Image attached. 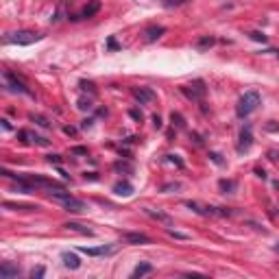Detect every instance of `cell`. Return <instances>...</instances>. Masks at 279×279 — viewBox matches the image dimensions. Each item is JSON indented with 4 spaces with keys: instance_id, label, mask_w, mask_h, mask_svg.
I'll use <instances>...</instances> for the list:
<instances>
[{
    "instance_id": "obj_25",
    "label": "cell",
    "mask_w": 279,
    "mask_h": 279,
    "mask_svg": "<svg viewBox=\"0 0 279 279\" xmlns=\"http://www.w3.org/2000/svg\"><path fill=\"white\" fill-rule=\"evenodd\" d=\"M44 275V268H42V266H37V268H33V270H31V277H42Z\"/></svg>"
},
{
    "instance_id": "obj_9",
    "label": "cell",
    "mask_w": 279,
    "mask_h": 279,
    "mask_svg": "<svg viewBox=\"0 0 279 279\" xmlns=\"http://www.w3.org/2000/svg\"><path fill=\"white\" fill-rule=\"evenodd\" d=\"M133 96H135V100L140 105H147L155 98V94H153V90H149V87H140V90L135 87V90H133Z\"/></svg>"
},
{
    "instance_id": "obj_26",
    "label": "cell",
    "mask_w": 279,
    "mask_h": 279,
    "mask_svg": "<svg viewBox=\"0 0 279 279\" xmlns=\"http://www.w3.org/2000/svg\"><path fill=\"white\" fill-rule=\"evenodd\" d=\"M199 44H201V46H212V44H214V37H203Z\"/></svg>"
},
{
    "instance_id": "obj_1",
    "label": "cell",
    "mask_w": 279,
    "mask_h": 279,
    "mask_svg": "<svg viewBox=\"0 0 279 279\" xmlns=\"http://www.w3.org/2000/svg\"><path fill=\"white\" fill-rule=\"evenodd\" d=\"M257 105H259V94L255 90L242 94V96H240V100H238V105H236L238 118H246L249 113H253V111L257 109Z\"/></svg>"
},
{
    "instance_id": "obj_14",
    "label": "cell",
    "mask_w": 279,
    "mask_h": 279,
    "mask_svg": "<svg viewBox=\"0 0 279 279\" xmlns=\"http://www.w3.org/2000/svg\"><path fill=\"white\" fill-rule=\"evenodd\" d=\"M113 192H116L118 196H131L133 194V186H131V183H126V181L116 183V186H113Z\"/></svg>"
},
{
    "instance_id": "obj_5",
    "label": "cell",
    "mask_w": 279,
    "mask_h": 279,
    "mask_svg": "<svg viewBox=\"0 0 279 279\" xmlns=\"http://www.w3.org/2000/svg\"><path fill=\"white\" fill-rule=\"evenodd\" d=\"M253 144V133H251V126L246 124L242 131H240V142H238V153H246Z\"/></svg>"
},
{
    "instance_id": "obj_18",
    "label": "cell",
    "mask_w": 279,
    "mask_h": 279,
    "mask_svg": "<svg viewBox=\"0 0 279 279\" xmlns=\"http://www.w3.org/2000/svg\"><path fill=\"white\" fill-rule=\"evenodd\" d=\"M147 214H149V216H153V218H157V220H162V223H170V218L166 216V214L155 212V209H151V207H147Z\"/></svg>"
},
{
    "instance_id": "obj_11",
    "label": "cell",
    "mask_w": 279,
    "mask_h": 279,
    "mask_svg": "<svg viewBox=\"0 0 279 279\" xmlns=\"http://www.w3.org/2000/svg\"><path fill=\"white\" fill-rule=\"evenodd\" d=\"M20 275V270H18V266H14L11 262H5L0 266V277L3 279H11V277H18Z\"/></svg>"
},
{
    "instance_id": "obj_27",
    "label": "cell",
    "mask_w": 279,
    "mask_h": 279,
    "mask_svg": "<svg viewBox=\"0 0 279 279\" xmlns=\"http://www.w3.org/2000/svg\"><path fill=\"white\" fill-rule=\"evenodd\" d=\"M153 124H155V129H162V118L160 116H153Z\"/></svg>"
},
{
    "instance_id": "obj_19",
    "label": "cell",
    "mask_w": 279,
    "mask_h": 279,
    "mask_svg": "<svg viewBox=\"0 0 279 279\" xmlns=\"http://www.w3.org/2000/svg\"><path fill=\"white\" fill-rule=\"evenodd\" d=\"M5 209H27V212H31V209H35L33 205H18V203H5Z\"/></svg>"
},
{
    "instance_id": "obj_29",
    "label": "cell",
    "mask_w": 279,
    "mask_h": 279,
    "mask_svg": "<svg viewBox=\"0 0 279 279\" xmlns=\"http://www.w3.org/2000/svg\"><path fill=\"white\" fill-rule=\"evenodd\" d=\"M212 160L216 162V164H223V160H220V155H216V153H212Z\"/></svg>"
},
{
    "instance_id": "obj_17",
    "label": "cell",
    "mask_w": 279,
    "mask_h": 279,
    "mask_svg": "<svg viewBox=\"0 0 279 279\" xmlns=\"http://www.w3.org/2000/svg\"><path fill=\"white\" fill-rule=\"evenodd\" d=\"M70 231H79V233H83V236H92V229H87V227H83V225H79V223H68L66 225Z\"/></svg>"
},
{
    "instance_id": "obj_22",
    "label": "cell",
    "mask_w": 279,
    "mask_h": 279,
    "mask_svg": "<svg viewBox=\"0 0 279 279\" xmlns=\"http://www.w3.org/2000/svg\"><path fill=\"white\" fill-rule=\"evenodd\" d=\"M251 40H255V42H266V35L264 33H259V31H253V33H251Z\"/></svg>"
},
{
    "instance_id": "obj_13",
    "label": "cell",
    "mask_w": 279,
    "mask_h": 279,
    "mask_svg": "<svg viewBox=\"0 0 279 279\" xmlns=\"http://www.w3.org/2000/svg\"><path fill=\"white\" fill-rule=\"evenodd\" d=\"M124 240H126L129 244H149V242H151V238L144 236V233H126Z\"/></svg>"
},
{
    "instance_id": "obj_10",
    "label": "cell",
    "mask_w": 279,
    "mask_h": 279,
    "mask_svg": "<svg viewBox=\"0 0 279 279\" xmlns=\"http://www.w3.org/2000/svg\"><path fill=\"white\" fill-rule=\"evenodd\" d=\"M18 135H20L24 142H29V144H37V147H48V140H46V137L35 135V133H31V131H20Z\"/></svg>"
},
{
    "instance_id": "obj_23",
    "label": "cell",
    "mask_w": 279,
    "mask_h": 279,
    "mask_svg": "<svg viewBox=\"0 0 279 279\" xmlns=\"http://www.w3.org/2000/svg\"><path fill=\"white\" fill-rule=\"evenodd\" d=\"M233 188H236V183H233V181H220V190H225V192H227V190H233Z\"/></svg>"
},
{
    "instance_id": "obj_6",
    "label": "cell",
    "mask_w": 279,
    "mask_h": 279,
    "mask_svg": "<svg viewBox=\"0 0 279 279\" xmlns=\"http://www.w3.org/2000/svg\"><path fill=\"white\" fill-rule=\"evenodd\" d=\"M100 11V3L98 0H90V3L85 5L83 9H81V14H77L72 18V20H83V18H92V16H96Z\"/></svg>"
},
{
    "instance_id": "obj_4",
    "label": "cell",
    "mask_w": 279,
    "mask_h": 279,
    "mask_svg": "<svg viewBox=\"0 0 279 279\" xmlns=\"http://www.w3.org/2000/svg\"><path fill=\"white\" fill-rule=\"evenodd\" d=\"M183 94H188L192 100H199V98L205 96V83H203V81H194V83L183 87Z\"/></svg>"
},
{
    "instance_id": "obj_20",
    "label": "cell",
    "mask_w": 279,
    "mask_h": 279,
    "mask_svg": "<svg viewBox=\"0 0 279 279\" xmlns=\"http://www.w3.org/2000/svg\"><path fill=\"white\" fill-rule=\"evenodd\" d=\"M188 0H164V7L173 9V7H181V5H186Z\"/></svg>"
},
{
    "instance_id": "obj_15",
    "label": "cell",
    "mask_w": 279,
    "mask_h": 279,
    "mask_svg": "<svg viewBox=\"0 0 279 279\" xmlns=\"http://www.w3.org/2000/svg\"><path fill=\"white\" fill-rule=\"evenodd\" d=\"M164 33H166V29H164V27H149L144 35H147V40H149V42H155L157 37H162Z\"/></svg>"
},
{
    "instance_id": "obj_16",
    "label": "cell",
    "mask_w": 279,
    "mask_h": 279,
    "mask_svg": "<svg viewBox=\"0 0 279 279\" xmlns=\"http://www.w3.org/2000/svg\"><path fill=\"white\" fill-rule=\"evenodd\" d=\"M151 270H153V266L144 262V264H140V266H135V270H133L131 275H133V277H144V275H149Z\"/></svg>"
},
{
    "instance_id": "obj_7",
    "label": "cell",
    "mask_w": 279,
    "mask_h": 279,
    "mask_svg": "<svg viewBox=\"0 0 279 279\" xmlns=\"http://www.w3.org/2000/svg\"><path fill=\"white\" fill-rule=\"evenodd\" d=\"M61 207L66 209V212H72V214H79V212H85V203L83 201H79V199H74L72 194L68 196L66 201L61 203Z\"/></svg>"
},
{
    "instance_id": "obj_28",
    "label": "cell",
    "mask_w": 279,
    "mask_h": 279,
    "mask_svg": "<svg viewBox=\"0 0 279 279\" xmlns=\"http://www.w3.org/2000/svg\"><path fill=\"white\" fill-rule=\"evenodd\" d=\"M48 162H50V164H53V162H55V164H59V162H61V157H59V155H48Z\"/></svg>"
},
{
    "instance_id": "obj_2",
    "label": "cell",
    "mask_w": 279,
    "mask_h": 279,
    "mask_svg": "<svg viewBox=\"0 0 279 279\" xmlns=\"http://www.w3.org/2000/svg\"><path fill=\"white\" fill-rule=\"evenodd\" d=\"M44 35L35 33V31H16V33H7L5 35V42L7 44H18V46H29V44L40 42Z\"/></svg>"
},
{
    "instance_id": "obj_21",
    "label": "cell",
    "mask_w": 279,
    "mask_h": 279,
    "mask_svg": "<svg viewBox=\"0 0 279 279\" xmlns=\"http://www.w3.org/2000/svg\"><path fill=\"white\" fill-rule=\"evenodd\" d=\"M168 233H170L173 238H179V240H188V238H190L188 233H181V231H177V229H168Z\"/></svg>"
},
{
    "instance_id": "obj_24",
    "label": "cell",
    "mask_w": 279,
    "mask_h": 279,
    "mask_svg": "<svg viewBox=\"0 0 279 279\" xmlns=\"http://www.w3.org/2000/svg\"><path fill=\"white\" fill-rule=\"evenodd\" d=\"M33 122H37L40 126H48V120L42 118V116H33Z\"/></svg>"
},
{
    "instance_id": "obj_3",
    "label": "cell",
    "mask_w": 279,
    "mask_h": 279,
    "mask_svg": "<svg viewBox=\"0 0 279 279\" xmlns=\"http://www.w3.org/2000/svg\"><path fill=\"white\" fill-rule=\"evenodd\" d=\"M5 81H7V83H9V87H11V90H14V92H20V94H27V96H31V90H29V87L22 83L20 79L16 77L14 72H9V70H7V72H5Z\"/></svg>"
},
{
    "instance_id": "obj_8",
    "label": "cell",
    "mask_w": 279,
    "mask_h": 279,
    "mask_svg": "<svg viewBox=\"0 0 279 279\" xmlns=\"http://www.w3.org/2000/svg\"><path fill=\"white\" fill-rule=\"evenodd\" d=\"M81 253H85V255H92V257H98V255H109V253L116 251V246H92V249H87V246H81L79 249Z\"/></svg>"
},
{
    "instance_id": "obj_12",
    "label": "cell",
    "mask_w": 279,
    "mask_h": 279,
    "mask_svg": "<svg viewBox=\"0 0 279 279\" xmlns=\"http://www.w3.org/2000/svg\"><path fill=\"white\" fill-rule=\"evenodd\" d=\"M61 259H63V266H66V268H70V270H77L79 266H81V259L74 255V253H63Z\"/></svg>"
}]
</instances>
